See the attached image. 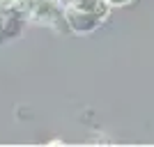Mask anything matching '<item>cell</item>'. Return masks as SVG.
I'll return each instance as SVG.
<instances>
[{
  "instance_id": "cell-1",
  "label": "cell",
  "mask_w": 154,
  "mask_h": 147,
  "mask_svg": "<svg viewBox=\"0 0 154 147\" xmlns=\"http://www.w3.org/2000/svg\"><path fill=\"white\" fill-rule=\"evenodd\" d=\"M103 2L106 0H74L67 9V21L76 32H83V21H88V32L94 30L108 14V7Z\"/></svg>"
},
{
  "instance_id": "cell-2",
  "label": "cell",
  "mask_w": 154,
  "mask_h": 147,
  "mask_svg": "<svg viewBox=\"0 0 154 147\" xmlns=\"http://www.w3.org/2000/svg\"><path fill=\"white\" fill-rule=\"evenodd\" d=\"M106 2H108V5H127L129 0H106Z\"/></svg>"
}]
</instances>
